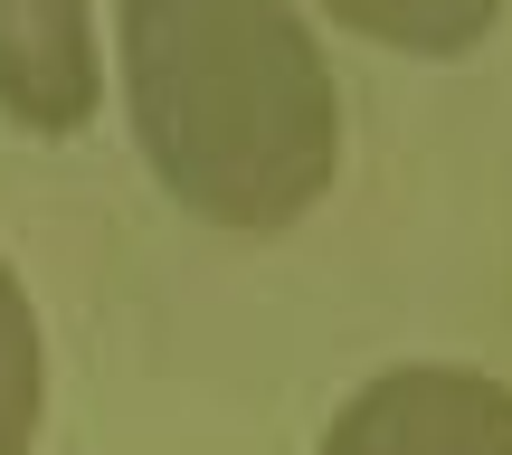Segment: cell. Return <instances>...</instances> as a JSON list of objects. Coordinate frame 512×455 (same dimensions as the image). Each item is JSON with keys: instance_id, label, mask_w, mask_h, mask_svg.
Masks as SVG:
<instances>
[{"instance_id": "obj_2", "label": "cell", "mask_w": 512, "mask_h": 455, "mask_svg": "<svg viewBox=\"0 0 512 455\" xmlns=\"http://www.w3.org/2000/svg\"><path fill=\"white\" fill-rule=\"evenodd\" d=\"M313 455H512V380L475 361H389L323 418Z\"/></svg>"}, {"instance_id": "obj_4", "label": "cell", "mask_w": 512, "mask_h": 455, "mask_svg": "<svg viewBox=\"0 0 512 455\" xmlns=\"http://www.w3.org/2000/svg\"><path fill=\"white\" fill-rule=\"evenodd\" d=\"M332 29L370 38V48H399V57H465L494 38L503 0H323Z\"/></svg>"}, {"instance_id": "obj_5", "label": "cell", "mask_w": 512, "mask_h": 455, "mask_svg": "<svg viewBox=\"0 0 512 455\" xmlns=\"http://www.w3.org/2000/svg\"><path fill=\"white\" fill-rule=\"evenodd\" d=\"M38 427H48V332L19 266L0 256V455H29Z\"/></svg>"}, {"instance_id": "obj_3", "label": "cell", "mask_w": 512, "mask_h": 455, "mask_svg": "<svg viewBox=\"0 0 512 455\" xmlns=\"http://www.w3.org/2000/svg\"><path fill=\"white\" fill-rule=\"evenodd\" d=\"M105 105V48L86 0H0V124L67 143Z\"/></svg>"}, {"instance_id": "obj_1", "label": "cell", "mask_w": 512, "mask_h": 455, "mask_svg": "<svg viewBox=\"0 0 512 455\" xmlns=\"http://www.w3.org/2000/svg\"><path fill=\"white\" fill-rule=\"evenodd\" d=\"M143 171L228 237H285L342 181V76L304 0H114Z\"/></svg>"}]
</instances>
